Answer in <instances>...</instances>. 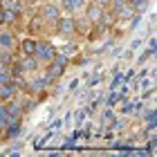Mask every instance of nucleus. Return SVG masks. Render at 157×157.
<instances>
[{"label":"nucleus","mask_w":157,"mask_h":157,"mask_svg":"<svg viewBox=\"0 0 157 157\" xmlns=\"http://www.w3.org/2000/svg\"><path fill=\"white\" fill-rule=\"evenodd\" d=\"M54 29H56V34H59L61 38L67 40V38H72L76 34V20L72 18V13H67V16H63V13H61V18L56 20Z\"/></svg>","instance_id":"obj_1"},{"label":"nucleus","mask_w":157,"mask_h":157,"mask_svg":"<svg viewBox=\"0 0 157 157\" xmlns=\"http://www.w3.org/2000/svg\"><path fill=\"white\" fill-rule=\"evenodd\" d=\"M38 18H40L47 27H54V25H56V20L61 18V9H59V5H56V2H43V5H40V9H38Z\"/></svg>","instance_id":"obj_2"},{"label":"nucleus","mask_w":157,"mask_h":157,"mask_svg":"<svg viewBox=\"0 0 157 157\" xmlns=\"http://www.w3.org/2000/svg\"><path fill=\"white\" fill-rule=\"evenodd\" d=\"M54 54H56V47L49 40H36V52H34V56L38 59V63H49L54 59Z\"/></svg>","instance_id":"obj_3"},{"label":"nucleus","mask_w":157,"mask_h":157,"mask_svg":"<svg viewBox=\"0 0 157 157\" xmlns=\"http://www.w3.org/2000/svg\"><path fill=\"white\" fill-rule=\"evenodd\" d=\"M65 67L67 65H63L61 61H49L47 63V70H45V74H43V78H45L47 83H54V81H59V78L63 76V72H65Z\"/></svg>","instance_id":"obj_4"},{"label":"nucleus","mask_w":157,"mask_h":157,"mask_svg":"<svg viewBox=\"0 0 157 157\" xmlns=\"http://www.w3.org/2000/svg\"><path fill=\"white\" fill-rule=\"evenodd\" d=\"M105 16V7H101L99 2H88V7H85V20L92 25H99Z\"/></svg>","instance_id":"obj_5"},{"label":"nucleus","mask_w":157,"mask_h":157,"mask_svg":"<svg viewBox=\"0 0 157 157\" xmlns=\"http://www.w3.org/2000/svg\"><path fill=\"white\" fill-rule=\"evenodd\" d=\"M47 81H45V78H34V81H27V85H25V92H27V94H29V97H34V94H36V97H40L43 94V92H45V88H47Z\"/></svg>","instance_id":"obj_6"},{"label":"nucleus","mask_w":157,"mask_h":157,"mask_svg":"<svg viewBox=\"0 0 157 157\" xmlns=\"http://www.w3.org/2000/svg\"><path fill=\"white\" fill-rule=\"evenodd\" d=\"M18 63H20V67H23V74L38 72V67H40V63H38L36 56H23V59H20Z\"/></svg>","instance_id":"obj_7"},{"label":"nucleus","mask_w":157,"mask_h":157,"mask_svg":"<svg viewBox=\"0 0 157 157\" xmlns=\"http://www.w3.org/2000/svg\"><path fill=\"white\" fill-rule=\"evenodd\" d=\"M115 16H117L119 23H128V20H132L135 16H137V11H135V7H132V5H128V2H126V5L115 13Z\"/></svg>","instance_id":"obj_8"},{"label":"nucleus","mask_w":157,"mask_h":157,"mask_svg":"<svg viewBox=\"0 0 157 157\" xmlns=\"http://www.w3.org/2000/svg\"><path fill=\"white\" fill-rule=\"evenodd\" d=\"M16 47V36L7 29H0V49H13Z\"/></svg>","instance_id":"obj_9"},{"label":"nucleus","mask_w":157,"mask_h":157,"mask_svg":"<svg viewBox=\"0 0 157 157\" xmlns=\"http://www.w3.org/2000/svg\"><path fill=\"white\" fill-rule=\"evenodd\" d=\"M20 52H23V56H34V52H36V38H23L20 40Z\"/></svg>","instance_id":"obj_10"},{"label":"nucleus","mask_w":157,"mask_h":157,"mask_svg":"<svg viewBox=\"0 0 157 157\" xmlns=\"http://www.w3.org/2000/svg\"><path fill=\"white\" fill-rule=\"evenodd\" d=\"M115 121H117V117H115V112H112V108L108 105V108L101 112V124H103V128H112Z\"/></svg>","instance_id":"obj_11"},{"label":"nucleus","mask_w":157,"mask_h":157,"mask_svg":"<svg viewBox=\"0 0 157 157\" xmlns=\"http://www.w3.org/2000/svg\"><path fill=\"white\" fill-rule=\"evenodd\" d=\"M59 9L65 11V13H74V11H76V0H61V2H59Z\"/></svg>","instance_id":"obj_12"},{"label":"nucleus","mask_w":157,"mask_h":157,"mask_svg":"<svg viewBox=\"0 0 157 157\" xmlns=\"http://www.w3.org/2000/svg\"><path fill=\"white\" fill-rule=\"evenodd\" d=\"M11 61H16V59H13V54H11V49H0V65L7 67Z\"/></svg>","instance_id":"obj_13"},{"label":"nucleus","mask_w":157,"mask_h":157,"mask_svg":"<svg viewBox=\"0 0 157 157\" xmlns=\"http://www.w3.org/2000/svg\"><path fill=\"white\" fill-rule=\"evenodd\" d=\"M2 11H5V25H13L18 20V13L13 9H9V7H2Z\"/></svg>","instance_id":"obj_14"},{"label":"nucleus","mask_w":157,"mask_h":157,"mask_svg":"<svg viewBox=\"0 0 157 157\" xmlns=\"http://www.w3.org/2000/svg\"><path fill=\"white\" fill-rule=\"evenodd\" d=\"M132 110H135V103L124 101V99H121V103H119V112H121V115H130Z\"/></svg>","instance_id":"obj_15"},{"label":"nucleus","mask_w":157,"mask_h":157,"mask_svg":"<svg viewBox=\"0 0 157 157\" xmlns=\"http://www.w3.org/2000/svg\"><path fill=\"white\" fill-rule=\"evenodd\" d=\"M126 2H128V5H132V7H135V11L139 13V11H144V9H146L148 0H126Z\"/></svg>","instance_id":"obj_16"},{"label":"nucleus","mask_w":157,"mask_h":157,"mask_svg":"<svg viewBox=\"0 0 157 157\" xmlns=\"http://www.w3.org/2000/svg\"><path fill=\"white\" fill-rule=\"evenodd\" d=\"M153 54H155V49H153V47H151V49H146V52H141V56L137 59V63H139V65H141V63H146V61L151 59Z\"/></svg>","instance_id":"obj_17"},{"label":"nucleus","mask_w":157,"mask_h":157,"mask_svg":"<svg viewBox=\"0 0 157 157\" xmlns=\"http://www.w3.org/2000/svg\"><path fill=\"white\" fill-rule=\"evenodd\" d=\"M99 81H101V74H99V70H97V72L92 74V78H90V83H88V85H97Z\"/></svg>","instance_id":"obj_18"},{"label":"nucleus","mask_w":157,"mask_h":157,"mask_svg":"<svg viewBox=\"0 0 157 157\" xmlns=\"http://www.w3.org/2000/svg\"><path fill=\"white\" fill-rule=\"evenodd\" d=\"M83 115H85V110H83V108L76 112V124H78V126H83Z\"/></svg>","instance_id":"obj_19"},{"label":"nucleus","mask_w":157,"mask_h":157,"mask_svg":"<svg viewBox=\"0 0 157 157\" xmlns=\"http://www.w3.org/2000/svg\"><path fill=\"white\" fill-rule=\"evenodd\" d=\"M0 27H5V11H2V7H0Z\"/></svg>","instance_id":"obj_20"},{"label":"nucleus","mask_w":157,"mask_h":157,"mask_svg":"<svg viewBox=\"0 0 157 157\" xmlns=\"http://www.w3.org/2000/svg\"><path fill=\"white\" fill-rule=\"evenodd\" d=\"M23 5H40V0H23Z\"/></svg>","instance_id":"obj_21"},{"label":"nucleus","mask_w":157,"mask_h":157,"mask_svg":"<svg viewBox=\"0 0 157 157\" xmlns=\"http://www.w3.org/2000/svg\"><path fill=\"white\" fill-rule=\"evenodd\" d=\"M74 88H78V78H74V81H72V83H70V92H72Z\"/></svg>","instance_id":"obj_22"},{"label":"nucleus","mask_w":157,"mask_h":157,"mask_svg":"<svg viewBox=\"0 0 157 157\" xmlns=\"http://www.w3.org/2000/svg\"><path fill=\"white\" fill-rule=\"evenodd\" d=\"M94 2H99L101 7H108V5H110V0H94Z\"/></svg>","instance_id":"obj_23"},{"label":"nucleus","mask_w":157,"mask_h":157,"mask_svg":"<svg viewBox=\"0 0 157 157\" xmlns=\"http://www.w3.org/2000/svg\"><path fill=\"white\" fill-rule=\"evenodd\" d=\"M0 101H2V99H0Z\"/></svg>","instance_id":"obj_24"}]
</instances>
